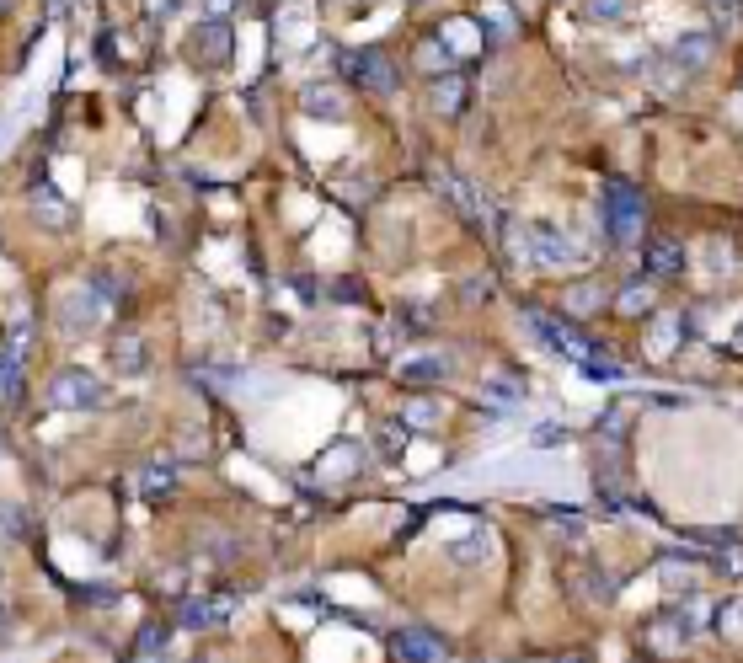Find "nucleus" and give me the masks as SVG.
Returning a JSON list of instances; mask_svg holds the SVG:
<instances>
[{
  "mask_svg": "<svg viewBox=\"0 0 743 663\" xmlns=\"http://www.w3.org/2000/svg\"><path fill=\"white\" fill-rule=\"evenodd\" d=\"M530 257H535V262H551V268H567V262H578V252L562 241V230H551V225H535V230H530Z\"/></svg>",
  "mask_w": 743,
  "mask_h": 663,
  "instance_id": "nucleus-20",
  "label": "nucleus"
},
{
  "mask_svg": "<svg viewBox=\"0 0 743 663\" xmlns=\"http://www.w3.org/2000/svg\"><path fill=\"white\" fill-rule=\"evenodd\" d=\"M391 653L407 663H433L450 653V647H444V637H433L428 626H407V631H391Z\"/></svg>",
  "mask_w": 743,
  "mask_h": 663,
  "instance_id": "nucleus-13",
  "label": "nucleus"
},
{
  "mask_svg": "<svg viewBox=\"0 0 743 663\" xmlns=\"http://www.w3.org/2000/svg\"><path fill=\"white\" fill-rule=\"evenodd\" d=\"M156 594H166V599L188 594V567H166V573L156 578Z\"/></svg>",
  "mask_w": 743,
  "mask_h": 663,
  "instance_id": "nucleus-37",
  "label": "nucleus"
},
{
  "mask_svg": "<svg viewBox=\"0 0 743 663\" xmlns=\"http://www.w3.org/2000/svg\"><path fill=\"white\" fill-rule=\"evenodd\" d=\"M172 492H177V471L172 466H161V460H156V466L139 471V498L161 503V498H172Z\"/></svg>",
  "mask_w": 743,
  "mask_h": 663,
  "instance_id": "nucleus-26",
  "label": "nucleus"
},
{
  "mask_svg": "<svg viewBox=\"0 0 743 663\" xmlns=\"http://www.w3.org/2000/svg\"><path fill=\"white\" fill-rule=\"evenodd\" d=\"M717 631L722 637H743V599H722L717 605Z\"/></svg>",
  "mask_w": 743,
  "mask_h": 663,
  "instance_id": "nucleus-35",
  "label": "nucleus"
},
{
  "mask_svg": "<svg viewBox=\"0 0 743 663\" xmlns=\"http://www.w3.org/2000/svg\"><path fill=\"white\" fill-rule=\"evenodd\" d=\"M230 615H236V599H230V594H193V599H182L177 626H188V631H214V626H225Z\"/></svg>",
  "mask_w": 743,
  "mask_h": 663,
  "instance_id": "nucleus-5",
  "label": "nucleus"
},
{
  "mask_svg": "<svg viewBox=\"0 0 743 663\" xmlns=\"http://www.w3.org/2000/svg\"><path fill=\"white\" fill-rule=\"evenodd\" d=\"M107 359H113L118 375H145V343H139L134 332L113 337V353H107Z\"/></svg>",
  "mask_w": 743,
  "mask_h": 663,
  "instance_id": "nucleus-23",
  "label": "nucleus"
},
{
  "mask_svg": "<svg viewBox=\"0 0 743 663\" xmlns=\"http://www.w3.org/2000/svg\"><path fill=\"white\" fill-rule=\"evenodd\" d=\"M605 230H610L615 246L642 241V230H647V198L637 188H626V182H615V188L605 193Z\"/></svg>",
  "mask_w": 743,
  "mask_h": 663,
  "instance_id": "nucleus-2",
  "label": "nucleus"
},
{
  "mask_svg": "<svg viewBox=\"0 0 743 663\" xmlns=\"http://www.w3.org/2000/svg\"><path fill=\"white\" fill-rule=\"evenodd\" d=\"M615 311L626 321H647L658 311V279H637V284H621L615 289Z\"/></svg>",
  "mask_w": 743,
  "mask_h": 663,
  "instance_id": "nucleus-16",
  "label": "nucleus"
},
{
  "mask_svg": "<svg viewBox=\"0 0 743 663\" xmlns=\"http://www.w3.org/2000/svg\"><path fill=\"white\" fill-rule=\"evenodd\" d=\"M172 626H177V621H145L129 653H134V658H156V653H166V647H172Z\"/></svg>",
  "mask_w": 743,
  "mask_h": 663,
  "instance_id": "nucleus-24",
  "label": "nucleus"
},
{
  "mask_svg": "<svg viewBox=\"0 0 743 663\" xmlns=\"http://www.w3.org/2000/svg\"><path fill=\"white\" fill-rule=\"evenodd\" d=\"M476 22H482V43H487V49H498V43H514V38H519V11L508 6V0H487Z\"/></svg>",
  "mask_w": 743,
  "mask_h": 663,
  "instance_id": "nucleus-14",
  "label": "nucleus"
},
{
  "mask_svg": "<svg viewBox=\"0 0 743 663\" xmlns=\"http://www.w3.org/2000/svg\"><path fill=\"white\" fill-rule=\"evenodd\" d=\"M642 647H653V653H674V647H685V637H690V621H685V610H663V615H647L642 621Z\"/></svg>",
  "mask_w": 743,
  "mask_h": 663,
  "instance_id": "nucleus-8",
  "label": "nucleus"
},
{
  "mask_svg": "<svg viewBox=\"0 0 743 663\" xmlns=\"http://www.w3.org/2000/svg\"><path fill=\"white\" fill-rule=\"evenodd\" d=\"M524 321L535 327V337H540V343H546V348H556L562 359H572V364H578L588 380H621V364H615L605 348L583 343V332L572 327V321H562V316H546V311H535V305L524 311Z\"/></svg>",
  "mask_w": 743,
  "mask_h": 663,
  "instance_id": "nucleus-1",
  "label": "nucleus"
},
{
  "mask_svg": "<svg viewBox=\"0 0 743 663\" xmlns=\"http://www.w3.org/2000/svg\"><path fill=\"white\" fill-rule=\"evenodd\" d=\"M487 385H492V391H503V396H508V407H514L519 396H524V380L514 375V369H492V375H487Z\"/></svg>",
  "mask_w": 743,
  "mask_h": 663,
  "instance_id": "nucleus-36",
  "label": "nucleus"
},
{
  "mask_svg": "<svg viewBox=\"0 0 743 663\" xmlns=\"http://www.w3.org/2000/svg\"><path fill=\"white\" fill-rule=\"evenodd\" d=\"M428 107L433 113H444V118H460L471 107V81L460 70L450 75H433V86H428Z\"/></svg>",
  "mask_w": 743,
  "mask_h": 663,
  "instance_id": "nucleus-11",
  "label": "nucleus"
},
{
  "mask_svg": "<svg viewBox=\"0 0 743 663\" xmlns=\"http://www.w3.org/2000/svg\"><path fill=\"white\" fill-rule=\"evenodd\" d=\"M332 295H337V300H359L364 289H359V284H332Z\"/></svg>",
  "mask_w": 743,
  "mask_h": 663,
  "instance_id": "nucleus-39",
  "label": "nucleus"
},
{
  "mask_svg": "<svg viewBox=\"0 0 743 663\" xmlns=\"http://www.w3.org/2000/svg\"><path fill=\"white\" fill-rule=\"evenodd\" d=\"M578 11H583V22H594V27H621L631 17V0H578Z\"/></svg>",
  "mask_w": 743,
  "mask_h": 663,
  "instance_id": "nucleus-25",
  "label": "nucleus"
},
{
  "mask_svg": "<svg viewBox=\"0 0 743 663\" xmlns=\"http://www.w3.org/2000/svg\"><path fill=\"white\" fill-rule=\"evenodd\" d=\"M209 6V17H230V11H236V0H204Z\"/></svg>",
  "mask_w": 743,
  "mask_h": 663,
  "instance_id": "nucleus-38",
  "label": "nucleus"
},
{
  "mask_svg": "<svg viewBox=\"0 0 743 663\" xmlns=\"http://www.w3.org/2000/svg\"><path fill=\"white\" fill-rule=\"evenodd\" d=\"M433 182H439V188H444V198H450V204H455L460 214H466V225H476V230L487 225V214H482V198H476V188H471L466 177H450V172H433Z\"/></svg>",
  "mask_w": 743,
  "mask_h": 663,
  "instance_id": "nucleus-18",
  "label": "nucleus"
},
{
  "mask_svg": "<svg viewBox=\"0 0 743 663\" xmlns=\"http://www.w3.org/2000/svg\"><path fill=\"white\" fill-rule=\"evenodd\" d=\"M300 107L311 118H332L337 123V118H348V91L332 86V81H311V86L300 91Z\"/></svg>",
  "mask_w": 743,
  "mask_h": 663,
  "instance_id": "nucleus-15",
  "label": "nucleus"
},
{
  "mask_svg": "<svg viewBox=\"0 0 743 663\" xmlns=\"http://www.w3.org/2000/svg\"><path fill=\"white\" fill-rule=\"evenodd\" d=\"M407 434H412L407 423H380V428H375L380 455H385V460H401V450H407Z\"/></svg>",
  "mask_w": 743,
  "mask_h": 663,
  "instance_id": "nucleus-31",
  "label": "nucleus"
},
{
  "mask_svg": "<svg viewBox=\"0 0 743 663\" xmlns=\"http://www.w3.org/2000/svg\"><path fill=\"white\" fill-rule=\"evenodd\" d=\"M487 551H492L487 546V530H471L466 541H450V557L455 562H487Z\"/></svg>",
  "mask_w": 743,
  "mask_h": 663,
  "instance_id": "nucleus-33",
  "label": "nucleus"
},
{
  "mask_svg": "<svg viewBox=\"0 0 743 663\" xmlns=\"http://www.w3.org/2000/svg\"><path fill=\"white\" fill-rule=\"evenodd\" d=\"M396 380L401 385H433V380H444V359L439 353H401Z\"/></svg>",
  "mask_w": 743,
  "mask_h": 663,
  "instance_id": "nucleus-22",
  "label": "nucleus"
},
{
  "mask_svg": "<svg viewBox=\"0 0 743 663\" xmlns=\"http://www.w3.org/2000/svg\"><path fill=\"white\" fill-rule=\"evenodd\" d=\"M679 610H685L690 631H706V626H717V605H711L706 594H679Z\"/></svg>",
  "mask_w": 743,
  "mask_h": 663,
  "instance_id": "nucleus-28",
  "label": "nucleus"
},
{
  "mask_svg": "<svg viewBox=\"0 0 743 663\" xmlns=\"http://www.w3.org/2000/svg\"><path fill=\"white\" fill-rule=\"evenodd\" d=\"M107 311H113V305H107L97 289L86 284L81 295H65V300H59V327H65L70 337H75V332H91V327H97V316H107Z\"/></svg>",
  "mask_w": 743,
  "mask_h": 663,
  "instance_id": "nucleus-9",
  "label": "nucleus"
},
{
  "mask_svg": "<svg viewBox=\"0 0 743 663\" xmlns=\"http://www.w3.org/2000/svg\"><path fill=\"white\" fill-rule=\"evenodd\" d=\"M412 65L423 70V75H450L460 70V54L444 43L439 33H428V38H417V49H412Z\"/></svg>",
  "mask_w": 743,
  "mask_h": 663,
  "instance_id": "nucleus-17",
  "label": "nucleus"
},
{
  "mask_svg": "<svg viewBox=\"0 0 743 663\" xmlns=\"http://www.w3.org/2000/svg\"><path fill=\"white\" fill-rule=\"evenodd\" d=\"M193 49H198V59H204L209 70H225L230 49H236V43H230V22L225 17H204L193 27Z\"/></svg>",
  "mask_w": 743,
  "mask_h": 663,
  "instance_id": "nucleus-10",
  "label": "nucleus"
},
{
  "mask_svg": "<svg viewBox=\"0 0 743 663\" xmlns=\"http://www.w3.org/2000/svg\"><path fill=\"white\" fill-rule=\"evenodd\" d=\"M337 59H343L337 70H343L359 91H369V97H391L396 91V65H391L385 49H343Z\"/></svg>",
  "mask_w": 743,
  "mask_h": 663,
  "instance_id": "nucleus-3",
  "label": "nucleus"
},
{
  "mask_svg": "<svg viewBox=\"0 0 743 663\" xmlns=\"http://www.w3.org/2000/svg\"><path fill=\"white\" fill-rule=\"evenodd\" d=\"M364 466V455H359V444H337V450L321 460V476H353Z\"/></svg>",
  "mask_w": 743,
  "mask_h": 663,
  "instance_id": "nucleus-30",
  "label": "nucleus"
},
{
  "mask_svg": "<svg viewBox=\"0 0 743 663\" xmlns=\"http://www.w3.org/2000/svg\"><path fill=\"white\" fill-rule=\"evenodd\" d=\"M599 305H605V289H599L594 279H588V284H572V289H567V311H572V316H594Z\"/></svg>",
  "mask_w": 743,
  "mask_h": 663,
  "instance_id": "nucleus-29",
  "label": "nucleus"
},
{
  "mask_svg": "<svg viewBox=\"0 0 743 663\" xmlns=\"http://www.w3.org/2000/svg\"><path fill=\"white\" fill-rule=\"evenodd\" d=\"M102 380L97 375H86V369H59V375L49 380V407L59 412H91V407H102Z\"/></svg>",
  "mask_w": 743,
  "mask_h": 663,
  "instance_id": "nucleus-4",
  "label": "nucleus"
},
{
  "mask_svg": "<svg viewBox=\"0 0 743 663\" xmlns=\"http://www.w3.org/2000/svg\"><path fill=\"white\" fill-rule=\"evenodd\" d=\"M669 65H679L685 75H701L706 65H717V33H685V38H674Z\"/></svg>",
  "mask_w": 743,
  "mask_h": 663,
  "instance_id": "nucleus-12",
  "label": "nucleus"
},
{
  "mask_svg": "<svg viewBox=\"0 0 743 663\" xmlns=\"http://www.w3.org/2000/svg\"><path fill=\"white\" fill-rule=\"evenodd\" d=\"M642 268L647 279H674L679 268H685V241L679 236H663V230H653V236H642Z\"/></svg>",
  "mask_w": 743,
  "mask_h": 663,
  "instance_id": "nucleus-6",
  "label": "nucleus"
},
{
  "mask_svg": "<svg viewBox=\"0 0 743 663\" xmlns=\"http://www.w3.org/2000/svg\"><path fill=\"white\" fill-rule=\"evenodd\" d=\"M27 343H33L27 321H11V332H6V402H17V391H22V359H27Z\"/></svg>",
  "mask_w": 743,
  "mask_h": 663,
  "instance_id": "nucleus-19",
  "label": "nucleus"
},
{
  "mask_svg": "<svg viewBox=\"0 0 743 663\" xmlns=\"http://www.w3.org/2000/svg\"><path fill=\"white\" fill-rule=\"evenodd\" d=\"M91 289H97L107 305H113V300L129 295V279H123V273H113V268H102V273H91Z\"/></svg>",
  "mask_w": 743,
  "mask_h": 663,
  "instance_id": "nucleus-34",
  "label": "nucleus"
},
{
  "mask_svg": "<svg viewBox=\"0 0 743 663\" xmlns=\"http://www.w3.org/2000/svg\"><path fill=\"white\" fill-rule=\"evenodd\" d=\"M401 423H407V428H433V423H439V402H428V396H412V402L401 407Z\"/></svg>",
  "mask_w": 743,
  "mask_h": 663,
  "instance_id": "nucleus-32",
  "label": "nucleus"
},
{
  "mask_svg": "<svg viewBox=\"0 0 743 663\" xmlns=\"http://www.w3.org/2000/svg\"><path fill=\"white\" fill-rule=\"evenodd\" d=\"M33 220H38V225H49V230H59V225L70 220L65 204H59V193L49 188V182H38V188H33Z\"/></svg>",
  "mask_w": 743,
  "mask_h": 663,
  "instance_id": "nucleus-27",
  "label": "nucleus"
},
{
  "mask_svg": "<svg viewBox=\"0 0 743 663\" xmlns=\"http://www.w3.org/2000/svg\"><path fill=\"white\" fill-rule=\"evenodd\" d=\"M701 573H706V567L695 557H658V583H663V589H674V594H695Z\"/></svg>",
  "mask_w": 743,
  "mask_h": 663,
  "instance_id": "nucleus-21",
  "label": "nucleus"
},
{
  "mask_svg": "<svg viewBox=\"0 0 743 663\" xmlns=\"http://www.w3.org/2000/svg\"><path fill=\"white\" fill-rule=\"evenodd\" d=\"M642 348H647V359H658V364H674V353L685 348V316H647V332H642Z\"/></svg>",
  "mask_w": 743,
  "mask_h": 663,
  "instance_id": "nucleus-7",
  "label": "nucleus"
}]
</instances>
